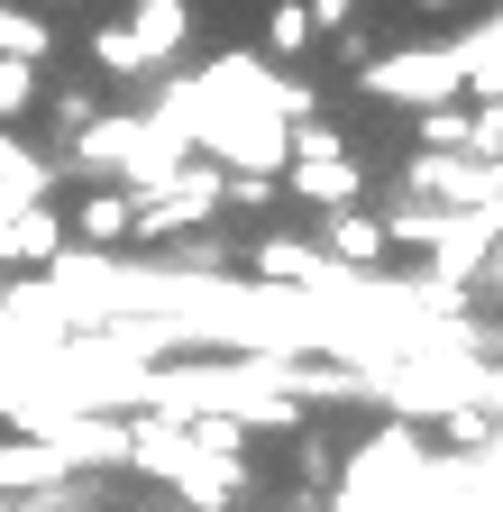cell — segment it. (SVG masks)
Here are the masks:
<instances>
[{
    "mask_svg": "<svg viewBox=\"0 0 503 512\" xmlns=\"http://www.w3.org/2000/svg\"><path fill=\"white\" fill-rule=\"evenodd\" d=\"M37 101V64H0V119H19Z\"/></svg>",
    "mask_w": 503,
    "mask_h": 512,
    "instance_id": "44dd1931",
    "label": "cell"
},
{
    "mask_svg": "<svg viewBox=\"0 0 503 512\" xmlns=\"http://www.w3.org/2000/svg\"><path fill=\"white\" fill-rule=\"evenodd\" d=\"M74 229H83V247L101 256L110 238H129V202H119V192H83V211H74Z\"/></svg>",
    "mask_w": 503,
    "mask_h": 512,
    "instance_id": "7c38bea8",
    "label": "cell"
},
{
    "mask_svg": "<svg viewBox=\"0 0 503 512\" xmlns=\"http://www.w3.org/2000/svg\"><path fill=\"white\" fill-rule=\"evenodd\" d=\"M357 92L375 101H394V110H458L467 101V74H458V55L449 37H421V46H385V55H357Z\"/></svg>",
    "mask_w": 503,
    "mask_h": 512,
    "instance_id": "7a4b0ae2",
    "label": "cell"
},
{
    "mask_svg": "<svg viewBox=\"0 0 503 512\" xmlns=\"http://www.w3.org/2000/svg\"><path fill=\"white\" fill-rule=\"evenodd\" d=\"M92 64H101V74H156V64H147V46H138L129 28H119V19L92 37Z\"/></svg>",
    "mask_w": 503,
    "mask_h": 512,
    "instance_id": "9a60e30c",
    "label": "cell"
},
{
    "mask_svg": "<svg viewBox=\"0 0 503 512\" xmlns=\"http://www.w3.org/2000/svg\"><path fill=\"white\" fill-rule=\"evenodd\" d=\"M165 512H183V503H165Z\"/></svg>",
    "mask_w": 503,
    "mask_h": 512,
    "instance_id": "cb8c5ba5",
    "label": "cell"
},
{
    "mask_svg": "<svg viewBox=\"0 0 503 512\" xmlns=\"http://www.w3.org/2000/svg\"><path fill=\"white\" fill-rule=\"evenodd\" d=\"M0 512H10V503H0Z\"/></svg>",
    "mask_w": 503,
    "mask_h": 512,
    "instance_id": "d4e9b609",
    "label": "cell"
},
{
    "mask_svg": "<svg viewBox=\"0 0 503 512\" xmlns=\"http://www.w3.org/2000/svg\"><path fill=\"white\" fill-rule=\"evenodd\" d=\"M467 156L476 165H503V101H476L467 110Z\"/></svg>",
    "mask_w": 503,
    "mask_h": 512,
    "instance_id": "e0dca14e",
    "label": "cell"
},
{
    "mask_svg": "<svg viewBox=\"0 0 503 512\" xmlns=\"http://www.w3.org/2000/svg\"><path fill=\"white\" fill-rule=\"evenodd\" d=\"M129 467L165 476V494L183 512H238L247 503V458H202V448L183 430H165V421H129Z\"/></svg>",
    "mask_w": 503,
    "mask_h": 512,
    "instance_id": "6da1fadb",
    "label": "cell"
},
{
    "mask_svg": "<svg viewBox=\"0 0 503 512\" xmlns=\"http://www.w3.org/2000/svg\"><path fill=\"white\" fill-rule=\"evenodd\" d=\"M129 147H138V110H101V119L83 128V138H74V165H83V174H110V183H119Z\"/></svg>",
    "mask_w": 503,
    "mask_h": 512,
    "instance_id": "8fae6325",
    "label": "cell"
},
{
    "mask_svg": "<svg viewBox=\"0 0 503 512\" xmlns=\"http://www.w3.org/2000/svg\"><path fill=\"white\" fill-rule=\"evenodd\" d=\"M46 19L37 10H0V64H46Z\"/></svg>",
    "mask_w": 503,
    "mask_h": 512,
    "instance_id": "4fadbf2b",
    "label": "cell"
},
{
    "mask_svg": "<svg viewBox=\"0 0 503 512\" xmlns=\"http://www.w3.org/2000/svg\"><path fill=\"white\" fill-rule=\"evenodd\" d=\"M302 156H348V138L330 119H293V147H284V165H302Z\"/></svg>",
    "mask_w": 503,
    "mask_h": 512,
    "instance_id": "ffe728a7",
    "label": "cell"
},
{
    "mask_svg": "<svg viewBox=\"0 0 503 512\" xmlns=\"http://www.w3.org/2000/svg\"><path fill=\"white\" fill-rule=\"evenodd\" d=\"M403 192H412L421 211H494L503 165H476V156H412V165H403Z\"/></svg>",
    "mask_w": 503,
    "mask_h": 512,
    "instance_id": "277c9868",
    "label": "cell"
},
{
    "mask_svg": "<svg viewBox=\"0 0 503 512\" xmlns=\"http://www.w3.org/2000/svg\"><path fill=\"white\" fill-rule=\"evenodd\" d=\"M439 220H449V211H421V202H394V211H385V247H421V256H430Z\"/></svg>",
    "mask_w": 503,
    "mask_h": 512,
    "instance_id": "2e32d148",
    "label": "cell"
},
{
    "mask_svg": "<svg viewBox=\"0 0 503 512\" xmlns=\"http://www.w3.org/2000/svg\"><path fill=\"white\" fill-rule=\"evenodd\" d=\"M421 156H467V110H430L421 119Z\"/></svg>",
    "mask_w": 503,
    "mask_h": 512,
    "instance_id": "d6986e66",
    "label": "cell"
},
{
    "mask_svg": "<svg viewBox=\"0 0 503 512\" xmlns=\"http://www.w3.org/2000/svg\"><path fill=\"white\" fill-rule=\"evenodd\" d=\"M467 485H476V503H485V512H503V430L467 458Z\"/></svg>",
    "mask_w": 503,
    "mask_h": 512,
    "instance_id": "ac0fdd59",
    "label": "cell"
},
{
    "mask_svg": "<svg viewBox=\"0 0 503 512\" xmlns=\"http://www.w3.org/2000/svg\"><path fill=\"white\" fill-rule=\"evenodd\" d=\"M357 183H366L357 156H302V165H284V192H302L321 220H330V211H357Z\"/></svg>",
    "mask_w": 503,
    "mask_h": 512,
    "instance_id": "8992f818",
    "label": "cell"
},
{
    "mask_svg": "<svg viewBox=\"0 0 503 512\" xmlns=\"http://www.w3.org/2000/svg\"><path fill=\"white\" fill-rule=\"evenodd\" d=\"M119 28L147 46V64H174L183 46H193V10H183V0H138V10L119 19Z\"/></svg>",
    "mask_w": 503,
    "mask_h": 512,
    "instance_id": "30bf717a",
    "label": "cell"
},
{
    "mask_svg": "<svg viewBox=\"0 0 503 512\" xmlns=\"http://www.w3.org/2000/svg\"><path fill=\"white\" fill-rule=\"evenodd\" d=\"M421 467H430V439H421V430H403V421H385L375 439H357L348 458H339V494L403 512V503H412V476H421Z\"/></svg>",
    "mask_w": 503,
    "mask_h": 512,
    "instance_id": "3957f363",
    "label": "cell"
},
{
    "mask_svg": "<svg viewBox=\"0 0 503 512\" xmlns=\"http://www.w3.org/2000/svg\"><path fill=\"white\" fill-rule=\"evenodd\" d=\"M311 247H321L330 266H348V275H375V256H385V220H375L366 202H357V211H330Z\"/></svg>",
    "mask_w": 503,
    "mask_h": 512,
    "instance_id": "52a82bcc",
    "label": "cell"
},
{
    "mask_svg": "<svg viewBox=\"0 0 503 512\" xmlns=\"http://www.w3.org/2000/svg\"><path fill=\"white\" fill-rule=\"evenodd\" d=\"M503 238H494V220L485 211H449V220H439V238H430V284H449V293H467L476 284V266H485V256H494Z\"/></svg>",
    "mask_w": 503,
    "mask_h": 512,
    "instance_id": "5b68a950",
    "label": "cell"
},
{
    "mask_svg": "<svg viewBox=\"0 0 503 512\" xmlns=\"http://www.w3.org/2000/svg\"><path fill=\"white\" fill-rule=\"evenodd\" d=\"M302 46H311L302 0H275V10H266V64H284V55H302Z\"/></svg>",
    "mask_w": 503,
    "mask_h": 512,
    "instance_id": "5bb4252c",
    "label": "cell"
},
{
    "mask_svg": "<svg viewBox=\"0 0 503 512\" xmlns=\"http://www.w3.org/2000/svg\"><path fill=\"white\" fill-rule=\"evenodd\" d=\"M467 302H494V311H503V247H494V256H485V266H476V284H467Z\"/></svg>",
    "mask_w": 503,
    "mask_h": 512,
    "instance_id": "7402d4cb",
    "label": "cell"
},
{
    "mask_svg": "<svg viewBox=\"0 0 503 512\" xmlns=\"http://www.w3.org/2000/svg\"><path fill=\"white\" fill-rule=\"evenodd\" d=\"M247 256H257V284H266V293H311V275L330 266L311 238H284V229H275V238H257Z\"/></svg>",
    "mask_w": 503,
    "mask_h": 512,
    "instance_id": "9c48e42d",
    "label": "cell"
},
{
    "mask_svg": "<svg viewBox=\"0 0 503 512\" xmlns=\"http://www.w3.org/2000/svg\"><path fill=\"white\" fill-rule=\"evenodd\" d=\"M46 192H55V156L0 128V211H46Z\"/></svg>",
    "mask_w": 503,
    "mask_h": 512,
    "instance_id": "ba28073f",
    "label": "cell"
},
{
    "mask_svg": "<svg viewBox=\"0 0 503 512\" xmlns=\"http://www.w3.org/2000/svg\"><path fill=\"white\" fill-rule=\"evenodd\" d=\"M302 19H311V28H357V10H348V0H311Z\"/></svg>",
    "mask_w": 503,
    "mask_h": 512,
    "instance_id": "603a6c76",
    "label": "cell"
}]
</instances>
